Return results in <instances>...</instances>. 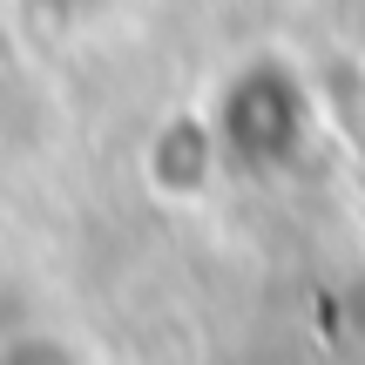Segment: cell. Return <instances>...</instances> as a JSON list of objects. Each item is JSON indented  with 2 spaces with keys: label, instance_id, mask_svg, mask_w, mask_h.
I'll list each match as a JSON object with an SVG mask.
<instances>
[{
  "label": "cell",
  "instance_id": "1",
  "mask_svg": "<svg viewBox=\"0 0 365 365\" xmlns=\"http://www.w3.org/2000/svg\"><path fill=\"white\" fill-rule=\"evenodd\" d=\"M210 135H217L223 163L250 176H271L312 149V88L298 68L277 54H257L237 75H223L217 102H210Z\"/></svg>",
  "mask_w": 365,
  "mask_h": 365
},
{
  "label": "cell",
  "instance_id": "2",
  "mask_svg": "<svg viewBox=\"0 0 365 365\" xmlns=\"http://www.w3.org/2000/svg\"><path fill=\"white\" fill-rule=\"evenodd\" d=\"M0 365H95V359L81 339H68L54 325H21L0 339Z\"/></svg>",
  "mask_w": 365,
  "mask_h": 365
}]
</instances>
